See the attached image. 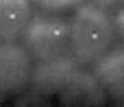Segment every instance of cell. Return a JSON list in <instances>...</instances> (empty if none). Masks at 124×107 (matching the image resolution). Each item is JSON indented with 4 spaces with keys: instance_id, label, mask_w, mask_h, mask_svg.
<instances>
[{
    "instance_id": "obj_7",
    "label": "cell",
    "mask_w": 124,
    "mask_h": 107,
    "mask_svg": "<svg viewBox=\"0 0 124 107\" xmlns=\"http://www.w3.org/2000/svg\"><path fill=\"white\" fill-rule=\"evenodd\" d=\"M82 0H31L32 5L48 13H60L75 9L81 4Z\"/></svg>"
},
{
    "instance_id": "obj_4",
    "label": "cell",
    "mask_w": 124,
    "mask_h": 107,
    "mask_svg": "<svg viewBox=\"0 0 124 107\" xmlns=\"http://www.w3.org/2000/svg\"><path fill=\"white\" fill-rule=\"evenodd\" d=\"M78 62L71 54L40 62L34 67L30 84L42 94H62L79 70Z\"/></svg>"
},
{
    "instance_id": "obj_1",
    "label": "cell",
    "mask_w": 124,
    "mask_h": 107,
    "mask_svg": "<svg viewBox=\"0 0 124 107\" xmlns=\"http://www.w3.org/2000/svg\"><path fill=\"white\" fill-rule=\"evenodd\" d=\"M68 22L70 54L79 65L94 64L112 48L116 37L113 19L98 4H79Z\"/></svg>"
},
{
    "instance_id": "obj_8",
    "label": "cell",
    "mask_w": 124,
    "mask_h": 107,
    "mask_svg": "<svg viewBox=\"0 0 124 107\" xmlns=\"http://www.w3.org/2000/svg\"><path fill=\"white\" fill-rule=\"evenodd\" d=\"M113 19V25H114L116 35L124 42V7L118 9L114 13V15L112 16Z\"/></svg>"
},
{
    "instance_id": "obj_3",
    "label": "cell",
    "mask_w": 124,
    "mask_h": 107,
    "mask_svg": "<svg viewBox=\"0 0 124 107\" xmlns=\"http://www.w3.org/2000/svg\"><path fill=\"white\" fill-rule=\"evenodd\" d=\"M34 59L24 44L0 42V96L19 94L31 81Z\"/></svg>"
},
{
    "instance_id": "obj_5",
    "label": "cell",
    "mask_w": 124,
    "mask_h": 107,
    "mask_svg": "<svg viewBox=\"0 0 124 107\" xmlns=\"http://www.w3.org/2000/svg\"><path fill=\"white\" fill-rule=\"evenodd\" d=\"M92 74L113 99H124V47L109 49L93 64Z\"/></svg>"
},
{
    "instance_id": "obj_6",
    "label": "cell",
    "mask_w": 124,
    "mask_h": 107,
    "mask_svg": "<svg viewBox=\"0 0 124 107\" xmlns=\"http://www.w3.org/2000/svg\"><path fill=\"white\" fill-rule=\"evenodd\" d=\"M31 0H0V42H16L32 20Z\"/></svg>"
},
{
    "instance_id": "obj_2",
    "label": "cell",
    "mask_w": 124,
    "mask_h": 107,
    "mask_svg": "<svg viewBox=\"0 0 124 107\" xmlns=\"http://www.w3.org/2000/svg\"><path fill=\"white\" fill-rule=\"evenodd\" d=\"M21 38L37 63L70 54V22L61 17H32Z\"/></svg>"
},
{
    "instance_id": "obj_9",
    "label": "cell",
    "mask_w": 124,
    "mask_h": 107,
    "mask_svg": "<svg viewBox=\"0 0 124 107\" xmlns=\"http://www.w3.org/2000/svg\"><path fill=\"white\" fill-rule=\"evenodd\" d=\"M97 3H102V4H109V3H113L116 0H96Z\"/></svg>"
}]
</instances>
